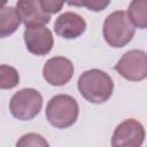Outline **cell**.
<instances>
[{"label": "cell", "instance_id": "1", "mask_svg": "<svg viewBox=\"0 0 147 147\" xmlns=\"http://www.w3.org/2000/svg\"><path fill=\"white\" fill-rule=\"evenodd\" d=\"M80 95L91 103H103L110 99L114 91L113 78L100 69L84 71L77 82Z\"/></svg>", "mask_w": 147, "mask_h": 147}, {"label": "cell", "instance_id": "2", "mask_svg": "<svg viewBox=\"0 0 147 147\" xmlns=\"http://www.w3.org/2000/svg\"><path fill=\"white\" fill-rule=\"evenodd\" d=\"M49 124L56 129H67L74 125L79 115V107L71 95L57 94L53 96L45 110Z\"/></svg>", "mask_w": 147, "mask_h": 147}, {"label": "cell", "instance_id": "3", "mask_svg": "<svg viewBox=\"0 0 147 147\" xmlns=\"http://www.w3.org/2000/svg\"><path fill=\"white\" fill-rule=\"evenodd\" d=\"M102 32L103 38L109 46L121 48L132 40L136 33V26L125 11L116 10L106 17Z\"/></svg>", "mask_w": 147, "mask_h": 147}, {"label": "cell", "instance_id": "4", "mask_svg": "<svg viewBox=\"0 0 147 147\" xmlns=\"http://www.w3.org/2000/svg\"><path fill=\"white\" fill-rule=\"evenodd\" d=\"M42 95L34 88H22L9 101L10 114L20 121H31L41 110Z\"/></svg>", "mask_w": 147, "mask_h": 147}, {"label": "cell", "instance_id": "5", "mask_svg": "<svg viewBox=\"0 0 147 147\" xmlns=\"http://www.w3.org/2000/svg\"><path fill=\"white\" fill-rule=\"evenodd\" d=\"M115 70L125 79L140 82L147 77V55L144 51L131 49L115 64Z\"/></svg>", "mask_w": 147, "mask_h": 147}, {"label": "cell", "instance_id": "6", "mask_svg": "<svg viewBox=\"0 0 147 147\" xmlns=\"http://www.w3.org/2000/svg\"><path fill=\"white\" fill-rule=\"evenodd\" d=\"M145 140V129L140 122L129 118L119 123L111 137L114 147H139Z\"/></svg>", "mask_w": 147, "mask_h": 147}, {"label": "cell", "instance_id": "7", "mask_svg": "<svg viewBox=\"0 0 147 147\" xmlns=\"http://www.w3.org/2000/svg\"><path fill=\"white\" fill-rule=\"evenodd\" d=\"M23 37L26 49L37 56L48 54L54 45L53 34L44 24L26 26Z\"/></svg>", "mask_w": 147, "mask_h": 147}, {"label": "cell", "instance_id": "8", "mask_svg": "<svg viewBox=\"0 0 147 147\" xmlns=\"http://www.w3.org/2000/svg\"><path fill=\"white\" fill-rule=\"evenodd\" d=\"M74 64L64 56H54L46 61L42 68L44 79L53 86H62L74 76Z\"/></svg>", "mask_w": 147, "mask_h": 147}, {"label": "cell", "instance_id": "9", "mask_svg": "<svg viewBox=\"0 0 147 147\" xmlns=\"http://www.w3.org/2000/svg\"><path fill=\"white\" fill-rule=\"evenodd\" d=\"M85 30V20L80 15L72 11H65L61 14L54 23L55 33L64 39H76L82 36Z\"/></svg>", "mask_w": 147, "mask_h": 147}, {"label": "cell", "instance_id": "10", "mask_svg": "<svg viewBox=\"0 0 147 147\" xmlns=\"http://www.w3.org/2000/svg\"><path fill=\"white\" fill-rule=\"evenodd\" d=\"M16 10L25 26L45 25L51 21V14L42 9L39 0H17Z\"/></svg>", "mask_w": 147, "mask_h": 147}, {"label": "cell", "instance_id": "11", "mask_svg": "<svg viewBox=\"0 0 147 147\" xmlns=\"http://www.w3.org/2000/svg\"><path fill=\"white\" fill-rule=\"evenodd\" d=\"M21 18L14 7H0V38L13 34L20 26Z\"/></svg>", "mask_w": 147, "mask_h": 147}, {"label": "cell", "instance_id": "12", "mask_svg": "<svg viewBox=\"0 0 147 147\" xmlns=\"http://www.w3.org/2000/svg\"><path fill=\"white\" fill-rule=\"evenodd\" d=\"M126 14L134 26L139 29L147 28V0H132Z\"/></svg>", "mask_w": 147, "mask_h": 147}, {"label": "cell", "instance_id": "13", "mask_svg": "<svg viewBox=\"0 0 147 147\" xmlns=\"http://www.w3.org/2000/svg\"><path fill=\"white\" fill-rule=\"evenodd\" d=\"M20 83V75L14 67L0 64V90H10Z\"/></svg>", "mask_w": 147, "mask_h": 147}, {"label": "cell", "instance_id": "14", "mask_svg": "<svg viewBox=\"0 0 147 147\" xmlns=\"http://www.w3.org/2000/svg\"><path fill=\"white\" fill-rule=\"evenodd\" d=\"M17 146H48V142L37 133H28L21 137V139L16 142Z\"/></svg>", "mask_w": 147, "mask_h": 147}, {"label": "cell", "instance_id": "15", "mask_svg": "<svg viewBox=\"0 0 147 147\" xmlns=\"http://www.w3.org/2000/svg\"><path fill=\"white\" fill-rule=\"evenodd\" d=\"M65 0H39L42 9L48 14H56L59 13L64 3Z\"/></svg>", "mask_w": 147, "mask_h": 147}, {"label": "cell", "instance_id": "16", "mask_svg": "<svg viewBox=\"0 0 147 147\" xmlns=\"http://www.w3.org/2000/svg\"><path fill=\"white\" fill-rule=\"evenodd\" d=\"M111 0H82V5L92 11H101L105 10Z\"/></svg>", "mask_w": 147, "mask_h": 147}, {"label": "cell", "instance_id": "17", "mask_svg": "<svg viewBox=\"0 0 147 147\" xmlns=\"http://www.w3.org/2000/svg\"><path fill=\"white\" fill-rule=\"evenodd\" d=\"M69 6H75V7H82V0H65Z\"/></svg>", "mask_w": 147, "mask_h": 147}, {"label": "cell", "instance_id": "18", "mask_svg": "<svg viewBox=\"0 0 147 147\" xmlns=\"http://www.w3.org/2000/svg\"><path fill=\"white\" fill-rule=\"evenodd\" d=\"M8 0H0V7H3L6 3H7Z\"/></svg>", "mask_w": 147, "mask_h": 147}]
</instances>
